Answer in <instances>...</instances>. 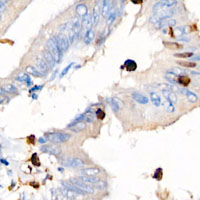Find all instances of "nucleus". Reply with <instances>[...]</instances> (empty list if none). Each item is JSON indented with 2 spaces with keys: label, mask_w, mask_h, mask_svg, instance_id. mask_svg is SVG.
Returning a JSON list of instances; mask_svg holds the SVG:
<instances>
[{
  "label": "nucleus",
  "mask_w": 200,
  "mask_h": 200,
  "mask_svg": "<svg viewBox=\"0 0 200 200\" xmlns=\"http://www.w3.org/2000/svg\"><path fill=\"white\" fill-rule=\"evenodd\" d=\"M46 46H47L48 51L53 55V57L55 58L56 62L59 63L61 61V57H62V51L60 50L58 44L56 43V41L54 38H50L47 43H46Z\"/></svg>",
  "instance_id": "obj_1"
},
{
  "label": "nucleus",
  "mask_w": 200,
  "mask_h": 200,
  "mask_svg": "<svg viewBox=\"0 0 200 200\" xmlns=\"http://www.w3.org/2000/svg\"><path fill=\"white\" fill-rule=\"evenodd\" d=\"M45 138L53 143H63L69 139L70 135L63 132H47L45 134Z\"/></svg>",
  "instance_id": "obj_2"
},
{
  "label": "nucleus",
  "mask_w": 200,
  "mask_h": 200,
  "mask_svg": "<svg viewBox=\"0 0 200 200\" xmlns=\"http://www.w3.org/2000/svg\"><path fill=\"white\" fill-rule=\"evenodd\" d=\"M177 4V1H169V0H165V1H157L153 5V12L157 13L159 11H164V10H169L172 7H174Z\"/></svg>",
  "instance_id": "obj_3"
},
{
  "label": "nucleus",
  "mask_w": 200,
  "mask_h": 200,
  "mask_svg": "<svg viewBox=\"0 0 200 200\" xmlns=\"http://www.w3.org/2000/svg\"><path fill=\"white\" fill-rule=\"evenodd\" d=\"M61 163H62L64 166L73 167V168L83 166L85 164L84 160H82L79 157H66L61 160Z\"/></svg>",
  "instance_id": "obj_4"
},
{
  "label": "nucleus",
  "mask_w": 200,
  "mask_h": 200,
  "mask_svg": "<svg viewBox=\"0 0 200 200\" xmlns=\"http://www.w3.org/2000/svg\"><path fill=\"white\" fill-rule=\"evenodd\" d=\"M56 41V43L58 44L60 50L62 51V52H65V51H67L68 47H69V40L68 38L65 36L64 34H58V35H55L53 37Z\"/></svg>",
  "instance_id": "obj_5"
},
{
  "label": "nucleus",
  "mask_w": 200,
  "mask_h": 200,
  "mask_svg": "<svg viewBox=\"0 0 200 200\" xmlns=\"http://www.w3.org/2000/svg\"><path fill=\"white\" fill-rule=\"evenodd\" d=\"M70 181L73 184H75L78 188H80L82 191H84L87 194H93L94 193V187L89 185V184H86V183L82 182L80 180H76V179H71Z\"/></svg>",
  "instance_id": "obj_6"
},
{
  "label": "nucleus",
  "mask_w": 200,
  "mask_h": 200,
  "mask_svg": "<svg viewBox=\"0 0 200 200\" xmlns=\"http://www.w3.org/2000/svg\"><path fill=\"white\" fill-rule=\"evenodd\" d=\"M40 150L45 153H49V154H52L55 156H59L61 154V149L57 146L53 145H47V146H42L40 148Z\"/></svg>",
  "instance_id": "obj_7"
},
{
  "label": "nucleus",
  "mask_w": 200,
  "mask_h": 200,
  "mask_svg": "<svg viewBox=\"0 0 200 200\" xmlns=\"http://www.w3.org/2000/svg\"><path fill=\"white\" fill-rule=\"evenodd\" d=\"M67 128L70 129L72 132H80L84 130L86 128V123L84 121H79V122H72L69 125H67Z\"/></svg>",
  "instance_id": "obj_8"
},
{
  "label": "nucleus",
  "mask_w": 200,
  "mask_h": 200,
  "mask_svg": "<svg viewBox=\"0 0 200 200\" xmlns=\"http://www.w3.org/2000/svg\"><path fill=\"white\" fill-rule=\"evenodd\" d=\"M107 103H109V105L111 106V108L113 109L114 111H119L120 109L123 108V102L118 99V98H107Z\"/></svg>",
  "instance_id": "obj_9"
},
{
  "label": "nucleus",
  "mask_w": 200,
  "mask_h": 200,
  "mask_svg": "<svg viewBox=\"0 0 200 200\" xmlns=\"http://www.w3.org/2000/svg\"><path fill=\"white\" fill-rule=\"evenodd\" d=\"M175 24H176L175 19H163L155 23V27L157 29H160V28H165V27H172Z\"/></svg>",
  "instance_id": "obj_10"
},
{
  "label": "nucleus",
  "mask_w": 200,
  "mask_h": 200,
  "mask_svg": "<svg viewBox=\"0 0 200 200\" xmlns=\"http://www.w3.org/2000/svg\"><path fill=\"white\" fill-rule=\"evenodd\" d=\"M180 92H181L182 94H184V95L186 96L187 100L190 102V103H195V102L198 100V96L195 93H194V92L188 90L186 88H180Z\"/></svg>",
  "instance_id": "obj_11"
},
{
  "label": "nucleus",
  "mask_w": 200,
  "mask_h": 200,
  "mask_svg": "<svg viewBox=\"0 0 200 200\" xmlns=\"http://www.w3.org/2000/svg\"><path fill=\"white\" fill-rule=\"evenodd\" d=\"M36 64H37V67L39 68V70H40L42 73H46V72L48 71L49 65H48L47 62L45 61L44 57H41V56H37V58H36Z\"/></svg>",
  "instance_id": "obj_12"
},
{
  "label": "nucleus",
  "mask_w": 200,
  "mask_h": 200,
  "mask_svg": "<svg viewBox=\"0 0 200 200\" xmlns=\"http://www.w3.org/2000/svg\"><path fill=\"white\" fill-rule=\"evenodd\" d=\"M132 98L134 99L136 102H138V103H140V104H146L148 103V97L145 96L144 94H142L140 93V92H132Z\"/></svg>",
  "instance_id": "obj_13"
},
{
  "label": "nucleus",
  "mask_w": 200,
  "mask_h": 200,
  "mask_svg": "<svg viewBox=\"0 0 200 200\" xmlns=\"http://www.w3.org/2000/svg\"><path fill=\"white\" fill-rule=\"evenodd\" d=\"M61 185L62 186H64V187H66V188H69V189H71V190H73V191H75L77 194H80V195H84V194H86L84 191H82L80 188H78L77 186L75 185V184H73L71 181H62L61 182Z\"/></svg>",
  "instance_id": "obj_14"
},
{
  "label": "nucleus",
  "mask_w": 200,
  "mask_h": 200,
  "mask_svg": "<svg viewBox=\"0 0 200 200\" xmlns=\"http://www.w3.org/2000/svg\"><path fill=\"white\" fill-rule=\"evenodd\" d=\"M59 190L62 192V194L64 196H66L70 200H74V199H76V197H77V193L73 190H71V189H69V188H66V187L62 186V187L59 188Z\"/></svg>",
  "instance_id": "obj_15"
},
{
  "label": "nucleus",
  "mask_w": 200,
  "mask_h": 200,
  "mask_svg": "<svg viewBox=\"0 0 200 200\" xmlns=\"http://www.w3.org/2000/svg\"><path fill=\"white\" fill-rule=\"evenodd\" d=\"M162 94L164 96V98L168 101H170L171 103H176L177 102V96L174 92L170 90H162Z\"/></svg>",
  "instance_id": "obj_16"
},
{
  "label": "nucleus",
  "mask_w": 200,
  "mask_h": 200,
  "mask_svg": "<svg viewBox=\"0 0 200 200\" xmlns=\"http://www.w3.org/2000/svg\"><path fill=\"white\" fill-rule=\"evenodd\" d=\"M82 174H84L85 176H96L97 174H99L101 170L97 167H90V168H85L83 170H81Z\"/></svg>",
  "instance_id": "obj_17"
},
{
  "label": "nucleus",
  "mask_w": 200,
  "mask_h": 200,
  "mask_svg": "<svg viewBox=\"0 0 200 200\" xmlns=\"http://www.w3.org/2000/svg\"><path fill=\"white\" fill-rule=\"evenodd\" d=\"M112 2L111 1H102V8H101V12L102 15H103L104 17L109 16V14L111 13L110 10L112 7Z\"/></svg>",
  "instance_id": "obj_18"
},
{
  "label": "nucleus",
  "mask_w": 200,
  "mask_h": 200,
  "mask_svg": "<svg viewBox=\"0 0 200 200\" xmlns=\"http://www.w3.org/2000/svg\"><path fill=\"white\" fill-rule=\"evenodd\" d=\"M79 180L86 183V184H89V185H91V186H93V184H95L96 182H98L100 179L96 178L94 176H85V175H83V176L79 177Z\"/></svg>",
  "instance_id": "obj_19"
},
{
  "label": "nucleus",
  "mask_w": 200,
  "mask_h": 200,
  "mask_svg": "<svg viewBox=\"0 0 200 200\" xmlns=\"http://www.w3.org/2000/svg\"><path fill=\"white\" fill-rule=\"evenodd\" d=\"M123 67L127 71H135L137 69V63L132 59H127L123 64Z\"/></svg>",
  "instance_id": "obj_20"
},
{
  "label": "nucleus",
  "mask_w": 200,
  "mask_h": 200,
  "mask_svg": "<svg viewBox=\"0 0 200 200\" xmlns=\"http://www.w3.org/2000/svg\"><path fill=\"white\" fill-rule=\"evenodd\" d=\"M168 73H171L173 75L177 76V77H179V76H182V75H186L187 74V71L185 69L183 68H178V67H172L170 69L167 70Z\"/></svg>",
  "instance_id": "obj_21"
},
{
  "label": "nucleus",
  "mask_w": 200,
  "mask_h": 200,
  "mask_svg": "<svg viewBox=\"0 0 200 200\" xmlns=\"http://www.w3.org/2000/svg\"><path fill=\"white\" fill-rule=\"evenodd\" d=\"M44 59H45V61L47 62V64L50 66V67H54L55 63H57V62H56L55 58L53 57V55L51 54L49 51H45V52H44Z\"/></svg>",
  "instance_id": "obj_22"
},
{
  "label": "nucleus",
  "mask_w": 200,
  "mask_h": 200,
  "mask_svg": "<svg viewBox=\"0 0 200 200\" xmlns=\"http://www.w3.org/2000/svg\"><path fill=\"white\" fill-rule=\"evenodd\" d=\"M91 17H92V23L93 25H96L99 21V18H100V9L98 7V5H96L93 9V12L91 14Z\"/></svg>",
  "instance_id": "obj_23"
},
{
  "label": "nucleus",
  "mask_w": 200,
  "mask_h": 200,
  "mask_svg": "<svg viewBox=\"0 0 200 200\" xmlns=\"http://www.w3.org/2000/svg\"><path fill=\"white\" fill-rule=\"evenodd\" d=\"M25 71H26V72H27L28 74L35 76V77H42V75H43L38 69H36L35 67H33V66H30V65H29V66H26V68H25Z\"/></svg>",
  "instance_id": "obj_24"
},
{
  "label": "nucleus",
  "mask_w": 200,
  "mask_h": 200,
  "mask_svg": "<svg viewBox=\"0 0 200 200\" xmlns=\"http://www.w3.org/2000/svg\"><path fill=\"white\" fill-rule=\"evenodd\" d=\"M150 100L156 107H159L161 105V98L157 92H150Z\"/></svg>",
  "instance_id": "obj_25"
},
{
  "label": "nucleus",
  "mask_w": 200,
  "mask_h": 200,
  "mask_svg": "<svg viewBox=\"0 0 200 200\" xmlns=\"http://www.w3.org/2000/svg\"><path fill=\"white\" fill-rule=\"evenodd\" d=\"M76 12H77V14L79 15V16L81 17H84L85 15H87L88 13H87V7L85 4H78L77 6H76Z\"/></svg>",
  "instance_id": "obj_26"
},
{
  "label": "nucleus",
  "mask_w": 200,
  "mask_h": 200,
  "mask_svg": "<svg viewBox=\"0 0 200 200\" xmlns=\"http://www.w3.org/2000/svg\"><path fill=\"white\" fill-rule=\"evenodd\" d=\"M52 200H70L66 196H64L62 192H61L59 189L58 190H53L52 192Z\"/></svg>",
  "instance_id": "obj_27"
},
{
  "label": "nucleus",
  "mask_w": 200,
  "mask_h": 200,
  "mask_svg": "<svg viewBox=\"0 0 200 200\" xmlns=\"http://www.w3.org/2000/svg\"><path fill=\"white\" fill-rule=\"evenodd\" d=\"M3 91H5L6 93H16L17 92V88L16 86H14L13 84L11 83H8V84H5L4 87H2L1 88Z\"/></svg>",
  "instance_id": "obj_28"
},
{
  "label": "nucleus",
  "mask_w": 200,
  "mask_h": 200,
  "mask_svg": "<svg viewBox=\"0 0 200 200\" xmlns=\"http://www.w3.org/2000/svg\"><path fill=\"white\" fill-rule=\"evenodd\" d=\"M189 83H190V79H189V77L186 75L179 76L177 78V84H180L182 86H188Z\"/></svg>",
  "instance_id": "obj_29"
},
{
  "label": "nucleus",
  "mask_w": 200,
  "mask_h": 200,
  "mask_svg": "<svg viewBox=\"0 0 200 200\" xmlns=\"http://www.w3.org/2000/svg\"><path fill=\"white\" fill-rule=\"evenodd\" d=\"M164 78H165L169 83H171V84H174V85H176L177 84V76H175V75H173V74H171V73H168V72H166L165 73V75H164Z\"/></svg>",
  "instance_id": "obj_30"
},
{
  "label": "nucleus",
  "mask_w": 200,
  "mask_h": 200,
  "mask_svg": "<svg viewBox=\"0 0 200 200\" xmlns=\"http://www.w3.org/2000/svg\"><path fill=\"white\" fill-rule=\"evenodd\" d=\"M163 44L165 47L169 48V49H180L182 48L181 44H178L175 42H169V41H163Z\"/></svg>",
  "instance_id": "obj_31"
},
{
  "label": "nucleus",
  "mask_w": 200,
  "mask_h": 200,
  "mask_svg": "<svg viewBox=\"0 0 200 200\" xmlns=\"http://www.w3.org/2000/svg\"><path fill=\"white\" fill-rule=\"evenodd\" d=\"M94 35H95V33H94L93 30H92V29L89 30L88 32L84 34V42H85L86 44H90V42H91V41L93 40V38H94Z\"/></svg>",
  "instance_id": "obj_32"
},
{
  "label": "nucleus",
  "mask_w": 200,
  "mask_h": 200,
  "mask_svg": "<svg viewBox=\"0 0 200 200\" xmlns=\"http://www.w3.org/2000/svg\"><path fill=\"white\" fill-rule=\"evenodd\" d=\"M163 105H164L165 110L167 112H169V113H172V112H174V110H175V108H174V106H173V103H171V102L168 100H164Z\"/></svg>",
  "instance_id": "obj_33"
},
{
  "label": "nucleus",
  "mask_w": 200,
  "mask_h": 200,
  "mask_svg": "<svg viewBox=\"0 0 200 200\" xmlns=\"http://www.w3.org/2000/svg\"><path fill=\"white\" fill-rule=\"evenodd\" d=\"M177 63L180 66H183V67H186V68L196 67V63L195 62H189V61H178Z\"/></svg>",
  "instance_id": "obj_34"
},
{
  "label": "nucleus",
  "mask_w": 200,
  "mask_h": 200,
  "mask_svg": "<svg viewBox=\"0 0 200 200\" xmlns=\"http://www.w3.org/2000/svg\"><path fill=\"white\" fill-rule=\"evenodd\" d=\"M175 31L180 35H185V34H188V32L190 31V29H189L188 26H182V27H177L175 29Z\"/></svg>",
  "instance_id": "obj_35"
},
{
  "label": "nucleus",
  "mask_w": 200,
  "mask_h": 200,
  "mask_svg": "<svg viewBox=\"0 0 200 200\" xmlns=\"http://www.w3.org/2000/svg\"><path fill=\"white\" fill-rule=\"evenodd\" d=\"M175 57H180V58H189L193 56V52H183V53H175L174 54Z\"/></svg>",
  "instance_id": "obj_36"
},
{
  "label": "nucleus",
  "mask_w": 200,
  "mask_h": 200,
  "mask_svg": "<svg viewBox=\"0 0 200 200\" xmlns=\"http://www.w3.org/2000/svg\"><path fill=\"white\" fill-rule=\"evenodd\" d=\"M28 78H29V76H28L27 74H25L24 72H20V73H18L17 76H16V79H17L18 81H21V82H23V81L26 82Z\"/></svg>",
  "instance_id": "obj_37"
},
{
  "label": "nucleus",
  "mask_w": 200,
  "mask_h": 200,
  "mask_svg": "<svg viewBox=\"0 0 200 200\" xmlns=\"http://www.w3.org/2000/svg\"><path fill=\"white\" fill-rule=\"evenodd\" d=\"M162 175H163V172H162V169L161 168H158L155 170V173L154 175H153V177H154L156 180H161L162 179Z\"/></svg>",
  "instance_id": "obj_38"
},
{
  "label": "nucleus",
  "mask_w": 200,
  "mask_h": 200,
  "mask_svg": "<svg viewBox=\"0 0 200 200\" xmlns=\"http://www.w3.org/2000/svg\"><path fill=\"white\" fill-rule=\"evenodd\" d=\"M93 187L97 188V189H105L106 188V183L102 180H99L98 182H96L95 184H93Z\"/></svg>",
  "instance_id": "obj_39"
},
{
  "label": "nucleus",
  "mask_w": 200,
  "mask_h": 200,
  "mask_svg": "<svg viewBox=\"0 0 200 200\" xmlns=\"http://www.w3.org/2000/svg\"><path fill=\"white\" fill-rule=\"evenodd\" d=\"M95 114H96V117L98 119H100V120H102V119H104L105 118V112L102 110V109H97L96 110V112H95Z\"/></svg>",
  "instance_id": "obj_40"
},
{
  "label": "nucleus",
  "mask_w": 200,
  "mask_h": 200,
  "mask_svg": "<svg viewBox=\"0 0 200 200\" xmlns=\"http://www.w3.org/2000/svg\"><path fill=\"white\" fill-rule=\"evenodd\" d=\"M116 19V13L115 12H111L108 16V20H107V24L110 25L111 23H113V21Z\"/></svg>",
  "instance_id": "obj_41"
},
{
  "label": "nucleus",
  "mask_w": 200,
  "mask_h": 200,
  "mask_svg": "<svg viewBox=\"0 0 200 200\" xmlns=\"http://www.w3.org/2000/svg\"><path fill=\"white\" fill-rule=\"evenodd\" d=\"M72 65H73V63H70V64H69L68 66H66V67H65V68L63 69V71H62V72H61V74L59 75V77H60V78H61V77H63V76H64V75H65V74H66V73H67V72H68V71L70 70V68H71V66H72Z\"/></svg>",
  "instance_id": "obj_42"
},
{
  "label": "nucleus",
  "mask_w": 200,
  "mask_h": 200,
  "mask_svg": "<svg viewBox=\"0 0 200 200\" xmlns=\"http://www.w3.org/2000/svg\"><path fill=\"white\" fill-rule=\"evenodd\" d=\"M42 88V86H34L33 88H31L29 90V92H33V91H35V90H39V89H41Z\"/></svg>",
  "instance_id": "obj_43"
},
{
  "label": "nucleus",
  "mask_w": 200,
  "mask_h": 200,
  "mask_svg": "<svg viewBox=\"0 0 200 200\" xmlns=\"http://www.w3.org/2000/svg\"><path fill=\"white\" fill-rule=\"evenodd\" d=\"M1 163H3L4 165H9V162L6 161V160H4V159H1Z\"/></svg>",
  "instance_id": "obj_44"
},
{
  "label": "nucleus",
  "mask_w": 200,
  "mask_h": 200,
  "mask_svg": "<svg viewBox=\"0 0 200 200\" xmlns=\"http://www.w3.org/2000/svg\"><path fill=\"white\" fill-rule=\"evenodd\" d=\"M26 83H27V85L28 86H30V85H31L32 84V82H31V79H30V77L27 79V81H26Z\"/></svg>",
  "instance_id": "obj_45"
},
{
  "label": "nucleus",
  "mask_w": 200,
  "mask_h": 200,
  "mask_svg": "<svg viewBox=\"0 0 200 200\" xmlns=\"http://www.w3.org/2000/svg\"><path fill=\"white\" fill-rule=\"evenodd\" d=\"M39 142H40V143H43V142L45 143V142H46V139H45V138H42V137H41L40 139H39Z\"/></svg>",
  "instance_id": "obj_46"
},
{
  "label": "nucleus",
  "mask_w": 200,
  "mask_h": 200,
  "mask_svg": "<svg viewBox=\"0 0 200 200\" xmlns=\"http://www.w3.org/2000/svg\"><path fill=\"white\" fill-rule=\"evenodd\" d=\"M191 74H193V75H197V76H200V73H198V72H191Z\"/></svg>",
  "instance_id": "obj_47"
},
{
  "label": "nucleus",
  "mask_w": 200,
  "mask_h": 200,
  "mask_svg": "<svg viewBox=\"0 0 200 200\" xmlns=\"http://www.w3.org/2000/svg\"><path fill=\"white\" fill-rule=\"evenodd\" d=\"M32 97L35 99V98H37V95H36V94H33V96H32Z\"/></svg>",
  "instance_id": "obj_48"
}]
</instances>
